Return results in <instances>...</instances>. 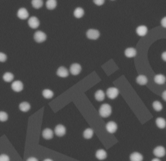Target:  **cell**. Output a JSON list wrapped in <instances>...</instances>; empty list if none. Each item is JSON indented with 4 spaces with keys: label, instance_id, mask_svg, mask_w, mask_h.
Wrapping results in <instances>:
<instances>
[{
    "label": "cell",
    "instance_id": "cell-38",
    "mask_svg": "<svg viewBox=\"0 0 166 161\" xmlns=\"http://www.w3.org/2000/svg\"><path fill=\"white\" fill-rule=\"evenodd\" d=\"M151 161H161L159 159H158V158H155V159H153Z\"/></svg>",
    "mask_w": 166,
    "mask_h": 161
},
{
    "label": "cell",
    "instance_id": "cell-19",
    "mask_svg": "<svg viewBox=\"0 0 166 161\" xmlns=\"http://www.w3.org/2000/svg\"><path fill=\"white\" fill-rule=\"evenodd\" d=\"M95 98H96V100L99 101H102L105 99V94L103 90H99L95 94Z\"/></svg>",
    "mask_w": 166,
    "mask_h": 161
},
{
    "label": "cell",
    "instance_id": "cell-35",
    "mask_svg": "<svg viewBox=\"0 0 166 161\" xmlns=\"http://www.w3.org/2000/svg\"><path fill=\"white\" fill-rule=\"evenodd\" d=\"M27 161H38L37 158L35 157H30L27 160Z\"/></svg>",
    "mask_w": 166,
    "mask_h": 161
},
{
    "label": "cell",
    "instance_id": "cell-6",
    "mask_svg": "<svg viewBox=\"0 0 166 161\" xmlns=\"http://www.w3.org/2000/svg\"><path fill=\"white\" fill-rule=\"evenodd\" d=\"M11 87L12 89H13L14 91L19 92L22 91V90L23 89V84L22 83V81H16L13 82L11 85Z\"/></svg>",
    "mask_w": 166,
    "mask_h": 161
},
{
    "label": "cell",
    "instance_id": "cell-18",
    "mask_svg": "<svg viewBox=\"0 0 166 161\" xmlns=\"http://www.w3.org/2000/svg\"><path fill=\"white\" fill-rule=\"evenodd\" d=\"M57 5V0H47L46 2V7L47 9H55Z\"/></svg>",
    "mask_w": 166,
    "mask_h": 161
},
{
    "label": "cell",
    "instance_id": "cell-5",
    "mask_svg": "<svg viewBox=\"0 0 166 161\" xmlns=\"http://www.w3.org/2000/svg\"><path fill=\"white\" fill-rule=\"evenodd\" d=\"M28 24L32 29H37L39 27L40 21L37 17L32 16L28 20Z\"/></svg>",
    "mask_w": 166,
    "mask_h": 161
},
{
    "label": "cell",
    "instance_id": "cell-40",
    "mask_svg": "<svg viewBox=\"0 0 166 161\" xmlns=\"http://www.w3.org/2000/svg\"><path fill=\"white\" fill-rule=\"evenodd\" d=\"M112 1H114V0H112Z\"/></svg>",
    "mask_w": 166,
    "mask_h": 161
},
{
    "label": "cell",
    "instance_id": "cell-17",
    "mask_svg": "<svg viewBox=\"0 0 166 161\" xmlns=\"http://www.w3.org/2000/svg\"><path fill=\"white\" fill-rule=\"evenodd\" d=\"M155 82L158 84H163L165 83L166 78L164 75L162 74H158L155 75V78H154Z\"/></svg>",
    "mask_w": 166,
    "mask_h": 161
},
{
    "label": "cell",
    "instance_id": "cell-11",
    "mask_svg": "<svg viewBox=\"0 0 166 161\" xmlns=\"http://www.w3.org/2000/svg\"><path fill=\"white\" fill-rule=\"evenodd\" d=\"M106 130L110 133H114L117 131V125L114 122H109L106 125Z\"/></svg>",
    "mask_w": 166,
    "mask_h": 161
},
{
    "label": "cell",
    "instance_id": "cell-15",
    "mask_svg": "<svg viewBox=\"0 0 166 161\" xmlns=\"http://www.w3.org/2000/svg\"><path fill=\"white\" fill-rule=\"evenodd\" d=\"M124 55L128 58L134 57L136 55V49L133 48H129L124 51Z\"/></svg>",
    "mask_w": 166,
    "mask_h": 161
},
{
    "label": "cell",
    "instance_id": "cell-2",
    "mask_svg": "<svg viewBox=\"0 0 166 161\" xmlns=\"http://www.w3.org/2000/svg\"><path fill=\"white\" fill-rule=\"evenodd\" d=\"M87 36L89 39L97 40L100 36V33L97 29H89L87 33Z\"/></svg>",
    "mask_w": 166,
    "mask_h": 161
},
{
    "label": "cell",
    "instance_id": "cell-14",
    "mask_svg": "<svg viewBox=\"0 0 166 161\" xmlns=\"http://www.w3.org/2000/svg\"><path fill=\"white\" fill-rule=\"evenodd\" d=\"M53 134H54V133H53V131L48 128L44 129L42 132V136L46 140L51 139L53 137Z\"/></svg>",
    "mask_w": 166,
    "mask_h": 161
},
{
    "label": "cell",
    "instance_id": "cell-1",
    "mask_svg": "<svg viewBox=\"0 0 166 161\" xmlns=\"http://www.w3.org/2000/svg\"><path fill=\"white\" fill-rule=\"evenodd\" d=\"M99 115L103 118H107L110 116L112 113V107L108 104H103L101 106L99 109Z\"/></svg>",
    "mask_w": 166,
    "mask_h": 161
},
{
    "label": "cell",
    "instance_id": "cell-24",
    "mask_svg": "<svg viewBox=\"0 0 166 161\" xmlns=\"http://www.w3.org/2000/svg\"><path fill=\"white\" fill-rule=\"evenodd\" d=\"M19 107L22 112H27L31 109V105L27 102H22L20 103Z\"/></svg>",
    "mask_w": 166,
    "mask_h": 161
},
{
    "label": "cell",
    "instance_id": "cell-26",
    "mask_svg": "<svg viewBox=\"0 0 166 161\" xmlns=\"http://www.w3.org/2000/svg\"><path fill=\"white\" fill-rule=\"evenodd\" d=\"M31 4L32 7H33L34 8L38 9V8H40L42 7L44 2L43 0H32Z\"/></svg>",
    "mask_w": 166,
    "mask_h": 161
},
{
    "label": "cell",
    "instance_id": "cell-33",
    "mask_svg": "<svg viewBox=\"0 0 166 161\" xmlns=\"http://www.w3.org/2000/svg\"><path fill=\"white\" fill-rule=\"evenodd\" d=\"M105 1V0H94V2L96 5H98V6H101L104 4Z\"/></svg>",
    "mask_w": 166,
    "mask_h": 161
},
{
    "label": "cell",
    "instance_id": "cell-29",
    "mask_svg": "<svg viewBox=\"0 0 166 161\" xmlns=\"http://www.w3.org/2000/svg\"><path fill=\"white\" fill-rule=\"evenodd\" d=\"M153 107L154 108V109H155L156 111H158H158H161L163 109L162 103L158 101H154V103L153 104Z\"/></svg>",
    "mask_w": 166,
    "mask_h": 161
},
{
    "label": "cell",
    "instance_id": "cell-10",
    "mask_svg": "<svg viewBox=\"0 0 166 161\" xmlns=\"http://www.w3.org/2000/svg\"><path fill=\"white\" fill-rule=\"evenodd\" d=\"M66 128L62 125H58L55 129V133L58 136H62L66 134Z\"/></svg>",
    "mask_w": 166,
    "mask_h": 161
},
{
    "label": "cell",
    "instance_id": "cell-31",
    "mask_svg": "<svg viewBox=\"0 0 166 161\" xmlns=\"http://www.w3.org/2000/svg\"><path fill=\"white\" fill-rule=\"evenodd\" d=\"M7 59V57L4 53L0 52V62L4 63Z\"/></svg>",
    "mask_w": 166,
    "mask_h": 161
},
{
    "label": "cell",
    "instance_id": "cell-20",
    "mask_svg": "<svg viewBox=\"0 0 166 161\" xmlns=\"http://www.w3.org/2000/svg\"><path fill=\"white\" fill-rule=\"evenodd\" d=\"M136 82L140 85H145L148 82V79L147 77L143 75H140L136 79Z\"/></svg>",
    "mask_w": 166,
    "mask_h": 161
},
{
    "label": "cell",
    "instance_id": "cell-36",
    "mask_svg": "<svg viewBox=\"0 0 166 161\" xmlns=\"http://www.w3.org/2000/svg\"><path fill=\"white\" fill-rule=\"evenodd\" d=\"M162 58L164 61H166V51L163 53L162 55Z\"/></svg>",
    "mask_w": 166,
    "mask_h": 161
},
{
    "label": "cell",
    "instance_id": "cell-8",
    "mask_svg": "<svg viewBox=\"0 0 166 161\" xmlns=\"http://www.w3.org/2000/svg\"><path fill=\"white\" fill-rule=\"evenodd\" d=\"M81 72V66L79 64L74 63L70 66V72L72 75H77L79 74Z\"/></svg>",
    "mask_w": 166,
    "mask_h": 161
},
{
    "label": "cell",
    "instance_id": "cell-32",
    "mask_svg": "<svg viewBox=\"0 0 166 161\" xmlns=\"http://www.w3.org/2000/svg\"><path fill=\"white\" fill-rule=\"evenodd\" d=\"M0 161H10V159L7 155L2 154L0 155Z\"/></svg>",
    "mask_w": 166,
    "mask_h": 161
},
{
    "label": "cell",
    "instance_id": "cell-12",
    "mask_svg": "<svg viewBox=\"0 0 166 161\" xmlns=\"http://www.w3.org/2000/svg\"><path fill=\"white\" fill-rule=\"evenodd\" d=\"M57 74L60 77H66L69 75V72L65 67L61 66L57 70Z\"/></svg>",
    "mask_w": 166,
    "mask_h": 161
},
{
    "label": "cell",
    "instance_id": "cell-39",
    "mask_svg": "<svg viewBox=\"0 0 166 161\" xmlns=\"http://www.w3.org/2000/svg\"><path fill=\"white\" fill-rule=\"evenodd\" d=\"M44 161H53V160L49 159H46V160H44Z\"/></svg>",
    "mask_w": 166,
    "mask_h": 161
},
{
    "label": "cell",
    "instance_id": "cell-23",
    "mask_svg": "<svg viewBox=\"0 0 166 161\" xmlns=\"http://www.w3.org/2000/svg\"><path fill=\"white\" fill-rule=\"evenodd\" d=\"M156 125L159 128L164 129L166 126V121L164 118H158L156 120Z\"/></svg>",
    "mask_w": 166,
    "mask_h": 161
},
{
    "label": "cell",
    "instance_id": "cell-16",
    "mask_svg": "<svg viewBox=\"0 0 166 161\" xmlns=\"http://www.w3.org/2000/svg\"><path fill=\"white\" fill-rule=\"evenodd\" d=\"M130 161H142L143 160V156L138 153V152H134L130 156Z\"/></svg>",
    "mask_w": 166,
    "mask_h": 161
},
{
    "label": "cell",
    "instance_id": "cell-28",
    "mask_svg": "<svg viewBox=\"0 0 166 161\" xmlns=\"http://www.w3.org/2000/svg\"><path fill=\"white\" fill-rule=\"evenodd\" d=\"M3 79L5 82H11L14 79V75L11 72H7L3 76Z\"/></svg>",
    "mask_w": 166,
    "mask_h": 161
},
{
    "label": "cell",
    "instance_id": "cell-3",
    "mask_svg": "<svg viewBox=\"0 0 166 161\" xmlns=\"http://www.w3.org/2000/svg\"><path fill=\"white\" fill-rule=\"evenodd\" d=\"M34 39L36 42L38 43H41V42H44V41L46 40L47 36H46V33H44V32L38 31L34 33Z\"/></svg>",
    "mask_w": 166,
    "mask_h": 161
},
{
    "label": "cell",
    "instance_id": "cell-22",
    "mask_svg": "<svg viewBox=\"0 0 166 161\" xmlns=\"http://www.w3.org/2000/svg\"><path fill=\"white\" fill-rule=\"evenodd\" d=\"M74 16L76 17L77 18H81L84 14V11L81 7H77L75 8V10L74 11Z\"/></svg>",
    "mask_w": 166,
    "mask_h": 161
},
{
    "label": "cell",
    "instance_id": "cell-34",
    "mask_svg": "<svg viewBox=\"0 0 166 161\" xmlns=\"http://www.w3.org/2000/svg\"><path fill=\"white\" fill-rule=\"evenodd\" d=\"M161 25H162V27L166 28V16L161 20Z\"/></svg>",
    "mask_w": 166,
    "mask_h": 161
},
{
    "label": "cell",
    "instance_id": "cell-30",
    "mask_svg": "<svg viewBox=\"0 0 166 161\" xmlns=\"http://www.w3.org/2000/svg\"><path fill=\"white\" fill-rule=\"evenodd\" d=\"M8 119V115L4 111L0 112V121L1 122H5Z\"/></svg>",
    "mask_w": 166,
    "mask_h": 161
},
{
    "label": "cell",
    "instance_id": "cell-7",
    "mask_svg": "<svg viewBox=\"0 0 166 161\" xmlns=\"http://www.w3.org/2000/svg\"><path fill=\"white\" fill-rule=\"evenodd\" d=\"M154 155L157 157L160 158L165 156V150L163 146H158L155 150H154Z\"/></svg>",
    "mask_w": 166,
    "mask_h": 161
},
{
    "label": "cell",
    "instance_id": "cell-21",
    "mask_svg": "<svg viewBox=\"0 0 166 161\" xmlns=\"http://www.w3.org/2000/svg\"><path fill=\"white\" fill-rule=\"evenodd\" d=\"M96 157L99 160H104L107 157L106 152L104 150H99L96 152Z\"/></svg>",
    "mask_w": 166,
    "mask_h": 161
},
{
    "label": "cell",
    "instance_id": "cell-37",
    "mask_svg": "<svg viewBox=\"0 0 166 161\" xmlns=\"http://www.w3.org/2000/svg\"><path fill=\"white\" fill-rule=\"evenodd\" d=\"M162 98L164 101H166V90H165V91L162 93Z\"/></svg>",
    "mask_w": 166,
    "mask_h": 161
},
{
    "label": "cell",
    "instance_id": "cell-4",
    "mask_svg": "<svg viewBox=\"0 0 166 161\" xmlns=\"http://www.w3.org/2000/svg\"><path fill=\"white\" fill-rule=\"evenodd\" d=\"M118 94H119V90H118L117 88L115 87L109 88L107 91H106V95L111 99H114L115 98H117Z\"/></svg>",
    "mask_w": 166,
    "mask_h": 161
},
{
    "label": "cell",
    "instance_id": "cell-25",
    "mask_svg": "<svg viewBox=\"0 0 166 161\" xmlns=\"http://www.w3.org/2000/svg\"><path fill=\"white\" fill-rule=\"evenodd\" d=\"M94 135V131L90 128H88L84 131L83 136L86 139H90Z\"/></svg>",
    "mask_w": 166,
    "mask_h": 161
},
{
    "label": "cell",
    "instance_id": "cell-9",
    "mask_svg": "<svg viewBox=\"0 0 166 161\" xmlns=\"http://www.w3.org/2000/svg\"><path fill=\"white\" fill-rule=\"evenodd\" d=\"M18 17L21 20H26L29 17V13L25 8H21L18 11Z\"/></svg>",
    "mask_w": 166,
    "mask_h": 161
},
{
    "label": "cell",
    "instance_id": "cell-13",
    "mask_svg": "<svg viewBox=\"0 0 166 161\" xmlns=\"http://www.w3.org/2000/svg\"><path fill=\"white\" fill-rule=\"evenodd\" d=\"M148 31L147 27L145 25H140L136 29V33L140 37H144L147 34Z\"/></svg>",
    "mask_w": 166,
    "mask_h": 161
},
{
    "label": "cell",
    "instance_id": "cell-27",
    "mask_svg": "<svg viewBox=\"0 0 166 161\" xmlns=\"http://www.w3.org/2000/svg\"><path fill=\"white\" fill-rule=\"evenodd\" d=\"M42 95L46 99H51L53 97L54 93H53V92L51 90L45 89L42 92Z\"/></svg>",
    "mask_w": 166,
    "mask_h": 161
}]
</instances>
